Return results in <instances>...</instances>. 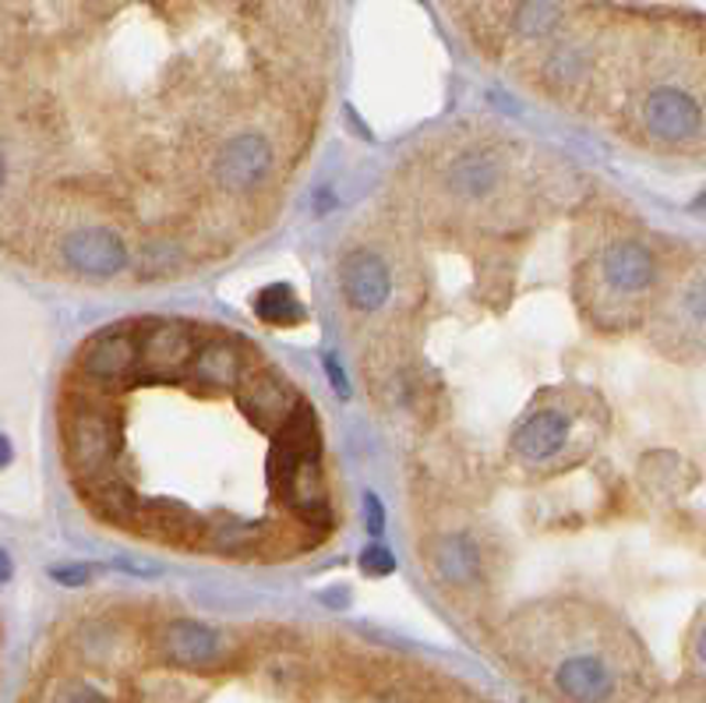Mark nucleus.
I'll use <instances>...</instances> for the list:
<instances>
[{
  "label": "nucleus",
  "instance_id": "nucleus-7",
  "mask_svg": "<svg viewBox=\"0 0 706 703\" xmlns=\"http://www.w3.org/2000/svg\"><path fill=\"white\" fill-rule=\"evenodd\" d=\"M682 696L688 703H706V605L696 608L682 636Z\"/></svg>",
  "mask_w": 706,
  "mask_h": 703
},
{
  "label": "nucleus",
  "instance_id": "nucleus-15",
  "mask_svg": "<svg viewBox=\"0 0 706 703\" xmlns=\"http://www.w3.org/2000/svg\"><path fill=\"white\" fill-rule=\"evenodd\" d=\"M4 184H8V160L0 153V191H4Z\"/></svg>",
  "mask_w": 706,
  "mask_h": 703
},
{
  "label": "nucleus",
  "instance_id": "nucleus-12",
  "mask_svg": "<svg viewBox=\"0 0 706 703\" xmlns=\"http://www.w3.org/2000/svg\"><path fill=\"white\" fill-rule=\"evenodd\" d=\"M367 513H372V534H382V506H378V498H367Z\"/></svg>",
  "mask_w": 706,
  "mask_h": 703
},
{
  "label": "nucleus",
  "instance_id": "nucleus-11",
  "mask_svg": "<svg viewBox=\"0 0 706 703\" xmlns=\"http://www.w3.org/2000/svg\"><path fill=\"white\" fill-rule=\"evenodd\" d=\"M54 580H60V583H71V587H78V583H86L89 580V573L86 569H54Z\"/></svg>",
  "mask_w": 706,
  "mask_h": 703
},
{
  "label": "nucleus",
  "instance_id": "nucleus-13",
  "mask_svg": "<svg viewBox=\"0 0 706 703\" xmlns=\"http://www.w3.org/2000/svg\"><path fill=\"white\" fill-rule=\"evenodd\" d=\"M11 580V556L8 551H0V583Z\"/></svg>",
  "mask_w": 706,
  "mask_h": 703
},
{
  "label": "nucleus",
  "instance_id": "nucleus-4",
  "mask_svg": "<svg viewBox=\"0 0 706 703\" xmlns=\"http://www.w3.org/2000/svg\"><path fill=\"white\" fill-rule=\"evenodd\" d=\"M57 255L64 262V270L78 279L107 283V279L134 276V251L128 238L103 223L67 227L57 244Z\"/></svg>",
  "mask_w": 706,
  "mask_h": 703
},
{
  "label": "nucleus",
  "instance_id": "nucleus-14",
  "mask_svg": "<svg viewBox=\"0 0 706 703\" xmlns=\"http://www.w3.org/2000/svg\"><path fill=\"white\" fill-rule=\"evenodd\" d=\"M11 457H14V453H11V442L4 439V435H0V466H8Z\"/></svg>",
  "mask_w": 706,
  "mask_h": 703
},
{
  "label": "nucleus",
  "instance_id": "nucleus-8",
  "mask_svg": "<svg viewBox=\"0 0 706 703\" xmlns=\"http://www.w3.org/2000/svg\"><path fill=\"white\" fill-rule=\"evenodd\" d=\"M255 315L262 318L265 326L276 329H290L305 322V305L297 300V294L287 287V283H273L255 297Z\"/></svg>",
  "mask_w": 706,
  "mask_h": 703
},
{
  "label": "nucleus",
  "instance_id": "nucleus-1",
  "mask_svg": "<svg viewBox=\"0 0 706 703\" xmlns=\"http://www.w3.org/2000/svg\"><path fill=\"white\" fill-rule=\"evenodd\" d=\"M597 121L650 160L706 166V11L618 4Z\"/></svg>",
  "mask_w": 706,
  "mask_h": 703
},
{
  "label": "nucleus",
  "instance_id": "nucleus-2",
  "mask_svg": "<svg viewBox=\"0 0 706 703\" xmlns=\"http://www.w3.org/2000/svg\"><path fill=\"white\" fill-rule=\"evenodd\" d=\"M668 251L671 238L618 198H583L573 233V297L591 332L604 340L640 337Z\"/></svg>",
  "mask_w": 706,
  "mask_h": 703
},
{
  "label": "nucleus",
  "instance_id": "nucleus-5",
  "mask_svg": "<svg viewBox=\"0 0 706 703\" xmlns=\"http://www.w3.org/2000/svg\"><path fill=\"white\" fill-rule=\"evenodd\" d=\"M335 287H340L343 308L350 315L372 318L382 315L396 297V270L393 259L375 244H353L335 265Z\"/></svg>",
  "mask_w": 706,
  "mask_h": 703
},
{
  "label": "nucleus",
  "instance_id": "nucleus-10",
  "mask_svg": "<svg viewBox=\"0 0 706 703\" xmlns=\"http://www.w3.org/2000/svg\"><path fill=\"white\" fill-rule=\"evenodd\" d=\"M361 569L372 576H385V573H393V556L385 548H367L361 556Z\"/></svg>",
  "mask_w": 706,
  "mask_h": 703
},
{
  "label": "nucleus",
  "instance_id": "nucleus-3",
  "mask_svg": "<svg viewBox=\"0 0 706 703\" xmlns=\"http://www.w3.org/2000/svg\"><path fill=\"white\" fill-rule=\"evenodd\" d=\"M640 337L658 358L696 367L706 364V248L671 238L658 294Z\"/></svg>",
  "mask_w": 706,
  "mask_h": 703
},
{
  "label": "nucleus",
  "instance_id": "nucleus-9",
  "mask_svg": "<svg viewBox=\"0 0 706 703\" xmlns=\"http://www.w3.org/2000/svg\"><path fill=\"white\" fill-rule=\"evenodd\" d=\"M54 703H110V696L86 679H67L54 693Z\"/></svg>",
  "mask_w": 706,
  "mask_h": 703
},
{
  "label": "nucleus",
  "instance_id": "nucleus-6",
  "mask_svg": "<svg viewBox=\"0 0 706 703\" xmlns=\"http://www.w3.org/2000/svg\"><path fill=\"white\" fill-rule=\"evenodd\" d=\"M153 644L163 661L188 672H209L227 655V636L198 618H156Z\"/></svg>",
  "mask_w": 706,
  "mask_h": 703
}]
</instances>
